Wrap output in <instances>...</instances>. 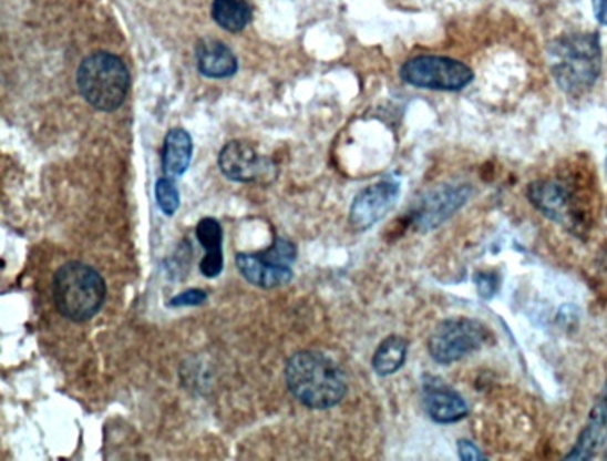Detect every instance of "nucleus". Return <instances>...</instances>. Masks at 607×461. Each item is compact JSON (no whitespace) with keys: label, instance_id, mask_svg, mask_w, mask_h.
I'll use <instances>...</instances> for the list:
<instances>
[{"label":"nucleus","instance_id":"obj_17","mask_svg":"<svg viewBox=\"0 0 607 461\" xmlns=\"http://www.w3.org/2000/svg\"><path fill=\"white\" fill-rule=\"evenodd\" d=\"M407 355H409V342L403 337L398 335L387 337L372 357V369L380 376L394 375L407 362Z\"/></svg>","mask_w":607,"mask_h":461},{"label":"nucleus","instance_id":"obj_1","mask_svg":"<svg viewBox=\"0 0 607 461\" xmlns=\"http://www.w3.org/2000/svg\"><path fill=\"white\" fill-rule=\"evenodd\" d=\"M548 69L568 96L586 95L603 72V49L597 32H567L551 43Z\"/></svg>","mask_w":607,"mask_h":461},{"label":"nucleus","instance_id":"obj_8","mask_svg":"<svg viewBox=\"0 0 607 461\" xmlns=\"http://www.w3.org/2000/svg\"><path fill=\"white\" fill-rule=\"evenodd\" d=\"M527 198L536 211L548 217L551 222L565 226L567 230L579 234L585 226L574 191L559 181L531 182L527 187Z\"/></svg>","mask_w":607,"mask_h":461},{"label":"nucleus","instance_id":"obj_23","mask_svg":"<svg viewBox=\"0 0 607 461\" xmlns=\"http://www.w3.org/2000/svg\"><path fill=\"white\" fill-rule=\"evenodd\" d=\"M594 10L598 23L607 25V0H594Z\"/></svg>","mask_w":607,"mask_h":461},{"label":"nucleus","instance_id":"obj_20","mask_svg":"<svg viewBox=\"0 0 607 461\" xmlns=\"http://www.w3.org/2000/svg\"><path fill=\"white\" fill-rule=\"evenodd\" d=\"M207 301V293L202 289H189L181 295L173 296L168 301V307L184 308V307H198Z\"/></svg>","mask_w":607,"mask_h":461},{"label":"nucleus","instance_id":"obj_2","mask_svg":"<svg viewBox=\"0 0 607 461\" xmlns=\"http://www.w3.org/2000/svg\"><path fill=\"white\" fill-rule=\"evenodd\" d=\"M286 381L292 396L312 410H330L348 392L344 372L330 357L319 351L292 355L287 360Z\"/></svg>","mask_w":607,"mask_h":461},{"label":"nucleus","instance_id":"obj_22","mask_svg":"<svg viewBox=\"0 0 607 461\" xmlns=\"http://www.w3.org/2000/svg\"><path fill=\"white\" fill-rule=\"evenodd\" d=\"M459 454L462 460L465 461H477L486 460L485 454L477 448L476 443L471 442V440H460L459 442Z\"/></svg>","mask_w":607,"mask_h":461},{"label":"nucleus","instance_id":"obj_7","mask_svg":"<svg viewBox=\"0 0 607 461\" xmlns=\"http://www.w3.org/2000/svg\"><path fill=\"white\" fill-rule=\"evenodd\" d=\"M298 249L289 239L278 237L275 245L260 254H239L236 257L240 275L260 289H275L289 284L292 278V264Z\"/></svg>","mask_w":607,"mask_h":461},{"label":"nucleus","instance_id":"obj_10","mask_svg":"<svg viewBox=\"0 0 607 461\" xmlns=\"http://www.w3.org/2000/svg\"><path fill=\"white\" fill-rule=\"evenodd\" d=\"M401 184L394 178L377 182L360 191L349 211V222L354 230H369L381 222L398 204Z\"/></svg>","mask_w":607,"mask_h":461},{"label":"nucleus","instance_id":"obj_16","mask_svg":"<svg viewBox=\"0 0 607 461\" xmlns=\"http://www.w3.org/2000/svg\"><path fill=\"white\" fill-rule=\"evenodd\" d=\"M193 158V140L184 129H173L164 140L163 172L166 177H181Z\"/></svg>","mask_w":607,"mask_h":461},{"label":"nucleus","instance_id":"obj_11","mask_svg":"<svg viewBox=\"0 0 607 461\" xmlns=\"http://www.w3.org/2000/svg\"><path fill=\"white\" fill-rule=\"evenodd\" d=\"M218 163L228 181L245 184L259 181L271 167L268 158H264L251 143L240 140L230 141L223 146Z\"/></svg>","mask_w":607,"mask_h":461},{"label":"nucleus","instance_id":"obj_12","mask_svg":"<svg viewBox=\"0 0 607 461\" xmlns=\"http://www.w3.org/2000/svg\"><path fill=\"white\" fill-rule=\"evenodd\" d=\"M422 404L436 424H454L469 416L467 401L436 378H428L422 383Z\"/></svg>","mask_w":607,"mask_h":461},{"label":"nucleus","instance_id":"obj_3","mask_svg":"<svg viewBox=\"0 0 607 461\" xmlns=\"http://www.w3.org/2000/svg\"><path fill=\"white\" fill-rule=\"evenodd\" d=\"M107 296L100 273L82 263H66L54 276V304L58 313L73 322L90 321Z\"/></svg>","mask_w":607,"mask_h":461},{"label":"nucleus","instance_id":"obj_4","mask_svg":"<svg viewBox=\"0 0 607 461\" xmlns=\"http://www.w3.org/2000/svg\"><path fill=\"white\" fill-rule=\"evenodd\" d=\"M81 95L96 111L111 113L122 107L131 88L127 66L119 55L95 52L82 61L78 72Z\"/></svg>","mask_w":607,"mask_h":461},{"label":"nucleus","instance_id":"obj_18","mask_svg":"<svg viewBox=\"0 0 607 461\" xmlns=\"http://www.w3.org/2000/svg\"><path fill=\"white\" fill-rule=\"evenodd\" d=\"M213 19L228 32H239L251 20V10L245 0H214Z\"/></svg>","mask_w":607,"mask_h":461},{"label":"nucleus","instance_id":"obj_13","mask_svg":"<svg viewBox=\"0 0 607 461\" xmlns=\"http://www.w3.org/2000/svg\"><path fill=\"white\" fill-rule=\"evenodd\" d=\"M607 440V381L597 402L591 408L585 430L580 431L576 445L565 460H591Z\"/></svg>","mask_w":607,"mask_h":461},{"label":"nucleus","instance_id":"obj_9","mask_svg":"<svg viewBox=\"0 0 607 461\" xmlns=\"http://www.w3.org/2000/svg\"><path fill=\"white\" fill-rule=\"evenodd\" d=\"M472 189L469 186H444L428 191L419 198L412 211V223L419 232L435 230L444 225L449 217L459 213L471 198Z\"/></svg>","mask_w":607,"mask_h":461},{"label":"nucleus","instance_id":"obj_15","mask_svg":"<svg viewBox=\"0 0 607 461\" xmlns=\"http://www.w3.org/2000/svg\"><path fill=\"white\" fill-rule=\"evenodd\" d=\"M196 60L199 73L205 78L227 79L237 72L236 55L222 41H202L196 49Z\"/></svg>","mask_w":607,"mask_h":461},{"label":"nucleus","instance_id":"obj_21","mask_svg":"<svg viewBox=\"0 0 607 461\" xmlns=\"http://www.w3.org/2000/svg\"><path fill=\"white\" fill-rule=\"evenodd\" d=\"M497 278L492 273H480V275H476V287L483 298H492L495 295V290H497Z\"/></svg>","mask_w":607,"mask_h":461},{"label":"nucleus","instance_id":"obj_5","mask_svg":"<svg viewBox=\"0 0 607 461\" xmlns=\"http://www.w3.org/2000/svg\"><path fill=\"white\" fill-rule=\"evenodd\" d=\"M399 73L407 84L422 90L462 91L474 81L471 66L451 55H415L401 66Z\"/></svg>","mask_w":607,"mask_h":461},{"label":"nucleus","instance_id":"obj_6","mask_svg":"<svg viewBox=\"0 0 607 461\" xmlns=\"http://www.w3.org/2000/svg\"><path fill=\"white\" fill-rule=\"evenodd\" d=\"M490 339L492 334L483 322L469 317H454L436 326L428 340V349L436 363L449 366L485 348Z\"/></svg>","mask_w":607,"mask_h":461},{"label":"nucleus","instance_id":"obj_14","mask_svg":"<svg viewBox=\"0 0 607 461\" xmlns=\"http://www.w3.org/2000/svg\"><path fill=\"white\" fill-rule=\"evenodd\" d=\"M196 239L204 246L205 257L199 263V272L205 278H216L222 275L225 258H223V228L218 219L204 217L196 226Z\"/></svg>","mask_w":607,"mask_h":461},{"label":"nucleus","instance_id":"obj_19","mask_svg":"<svg viewBox=\"0 0 607 461\" xmlns=\"http://www.w3.org/2000/svg\"><path fill=\"white\" fill-rule=\"evenodd\" d=\"M155 198L160 204L161 211L166 216H173L181 207V193H178L175 182L172 177H163L155 184Z\"/></svg>","mask_w":607,"mask_h":461},{"label":"nucleus","instance_id":"obj_24","mask_svg":"<svg viewBox=\"0 0 607 461\" xmlns=\"http://www.w3.org/2000/svg\"><path fill=\"white\" fill-rule=\"evenodd\" d=\"M604 457H606V460H607V449H606V454H604Z\"/></svg>","mask_w":607,"mask_h":461}]
</instances>
